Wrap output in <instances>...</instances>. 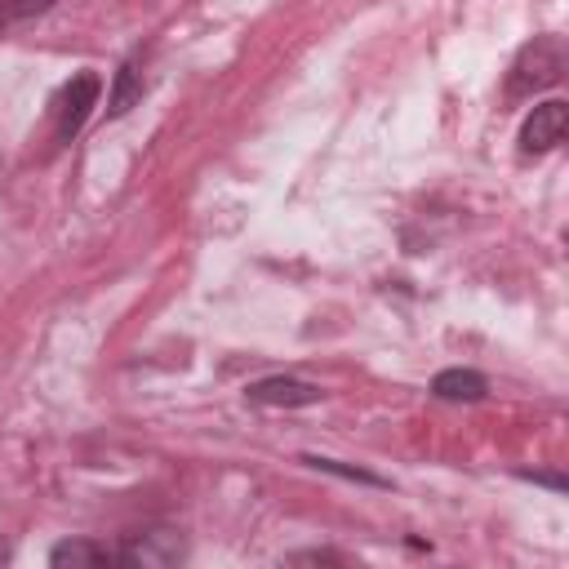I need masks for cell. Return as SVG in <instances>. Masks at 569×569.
Instances as JSON below:
<instances>
[{"mask_svg":"<svg viewBox=\"0 0 569 569\" xmlns=\"http://www.w3.org/2000/svg\"><path fill=\"white\" fill-rule=\"evenodd\" d=\"M565 40L560 36H533L529 44H520V53L511 58V71H507V98H533L551 84H560L565 76Z\"/></svg>","mask_w":569,"mask_h":569,"instance_id":"6da1fadb","label":"cell"},{"mask_svg":"<svg viewBox=\"0 0 569 569\" xmlns=\"http://www.w3.org/2000/svg\"><path fill=\"white\" fill-rule=\"evenodd\" d=\"M98 98H102V76H98V71H76V76L53 93V102H49V124H53V142H58V147H67V142L84 129V120L93 116Z\"/></svg>","mask_w":569,"mask_h":569,"instance_id":"7a4b0ae2","label":"cell"},{"mask_svg":"<svg viewBox=\"0 0 569 569\" xmlns=\"http://www.w3.org/2000/svg\"><path fill=\"white\" fill-rule=\"evenodd\" d=\"M187 556V542L178 529H147V533H129L116 547V565H133V569H169Z\"/></svg>","mask_w":569,"mask_h":569,"instance_id":"3957f363","label":"cell"},{"mask_svg":"<svg viewBox=\"0 0 569 569\" xmlns=\"http://www.w3.org/2000/svg\"><path fill=\"white\" fill-rule=\"evenodd\" d=\"M565 129H569V107H565L560 98L538 102V107L525 116V124H520V151H525V156L551 151V147L565 138Z\"/></svg>","mask_w":569,"mask_h":569,"instance_id":"277c9868","label":"cell"},{"mask_svg":"<svg viewBox=\"0 0 569 569\" xmlns=\"http://www.w3.org/2000/svg\"><path fill=\"white\" fill-rule=\"evenodd\" d=\"M320 396H325V391H320L316 382L284 378V373L258 378V382L244 387V400H249V405H267V409H298V405H316Z\"/></svg>","mask_w":569,"mask_h":569,"instance_id":"5b68a950","label":"cell"},{"mask_svg":"<svg viewBox=\"0 0 569 569\" xmlns=\"http://www.w3.org/2000/svg\"><path fill=\"white\" fill-rule=\"evenodd\" d=\"M431 396L436 400H467V405H476V400L489 396V382L476 369H440L431 378Z\"/></svg>","mask_w":569,"mask_h":569,"instance_id":"8992f818","label":"cell"},{"mask_svg":"<svg viewBox=\"0 0 569 569\" xmlns=\"http://www.w3.org/2000/svg\"><path fill=\"white\" fill-rule=\"evenodd\" d=\"M49 565L53 569H98V565H116V551H107L102 542H89V538H67L49 551Z\"/></svg>","mask_w":569,"mask_h":569,"instance_id":"52a82bcc","label":"cell"},{"mask_svg":"<svg viewBox=\"0 0 569 569\" xmlns=\"http://www.w3.org/2000/svg\"><path fill=\"white\" fill-rule=\"evenodd\" d=\"M138 98H142V71H138V62L129 58V62H120L116 84H111V93H107V116H124Z\"/></svg>","mask_w":569,"mask_h":569,"instance_id":"ba28073f","label":"cell"},{"mask_svg":"<svg viewBox=\"0 0 569 569\" xmlns=\"http://www.w3.org/2000/svg\"><path fill=\"white\" fill-rule=\"evenodd\" d=\"M302 462H311L316 471H333V476H342V480H360V485H387L382 476H369V471H356V467H342V462H333V458H302Z\"/></svg>","mask_w":569,"mask_h":569,"instance_id":"9c48e42d","label":"cell"},{"mask_svg":"<svg viewBox=\"0 0 569 569\" xmlns=\"http://www.w3.org/2000/svg\"><path fill=\"white\" fill-rule=\"evenodd\" d=\"M49 9H53V0H9V18H40Z\"/></svg>","mask_w":569,"mask_h":569,"instance_id":"30bf717a","label":"cell"},{"mask_svg":"<svg viewBox=\"0 0 569 569\" xmlns=\"http://www.w3.org/2000/svg\"><path fill=\"white\" fill-rule=\"evenodd\" d=\"M520 476H525V480H533V485H551L556 493L565 489V476H547V471H520Z\"/></svg>","mask_w":569,"mask_h":569,"instance_id":"8fae6325","label":"cell"},{"mask_svg":"<svg viewBox=\"0 0 569 569\" xmlns=\"http://www.w3.org/2000/svg\"><path fill=\"white\" fill-rule=\"evenodd\" d=\"M289 560H333V565H338L342 556H338V551H298V556H289Z\"/></svg>","mask_w":569,"mask_h":569,"instance_id":"7c38bea8","label":"cell"},{"mask_svg":"<svg viewBox=\"0 0 569 569\" xmlns=\"http://www.w3.org/2000/svg\"><path fill=\"white\" fill-rule=\"evenodd\" d=\"M4 22H9V4H0V31H4Z\"/></svg>","mask_w":569,"mask_h":569,"instance_id":"4fadbf2b","label":"cell"}]
</instances>
